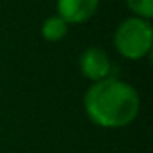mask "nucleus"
Wrapping results in <instances>:
<instances>
[{"mask_svg": "<svg viewBox=\"0 0 153 153\" xmlns=\"http://www.w3.org/2000/svg\"><path fill=\"white\" fill-rule=\"evenodd\" d=\"M84 109L96 125L120 128L135 120L140 110V96L125 81L107 77L94 82L84 94Z\"/></svg>", "mask_w": 153, "mask_h": 153, "instance_id": "1", "label": "nucleus"}, {"mask_svg": "<svg viewBox=\"0 0 153 153\" xmlns=\"http://www.w3.org/2000/svg\"><path fill=\"white\" fill-rule=\"evenodd\" d=\"M153 43V28L150 20L138 17L125 18L117 27L114 45L127 59H142L150 53Z\"/></svg>", "mask_w": 153, "mask_h": 153, "instance_id": "2", "label": "nucleus"}, {"mask_svg": "<svg viewBox=\"0 0 153 153\" xmlns=\"http://www.w3.org/2000/svg\"><path fill=\"white\" fill-rule=\"evenodd\" d=\"M79 68L86 79L92 81V82H99V81L109 77L112 63H110L109 54L102 48L91 46L87 50H84L82 54H81Z\"/></svg>", "mask_w": 153, "mask_h": 153, "instance_id": "3", "label": "nucleus"}, {"mask_svg": "<svg viewBox=\"0 0 153 153\" xmlns=\"http://www.w3.org/2000/svg\"><path fill=\"white\" fill-rule=\"evenodd\" d=\"M100 0H58L56 10L68 25L84 23L97 12Z\"/></svg>", "mask_w": 153, "mask_h": 153, "instance_id": "4", "label": "nucleus"}, {"mask_svg": "<svg viewBox=\"0 0 153 153\" xmlns=\"http://www.w3.org/2000/svg\"><path fill=\"white\" fill-rule=\"evenodd\" d=\"M41 35L46 41H59L68 35V23L58 15L50 17L43 22Z\"/></svg>", "mask_w": 153, "mask_h": 153, "instance_id": "5", "label": "nucleus"}, {"mask_svg": "<svg viewBox=\"0 0 153 153\" xmlns=\"http://www.w3.org/2000/svg\"><path fill=\"white\" fill-rule=\"evenodd\" d=\"M135 17L150 20L153 17V0H125Z\"/></svg>", "mask_w": 153, "mask_h": 153, "instance_id": "6", "label": "nucleus"}]
</instances>
